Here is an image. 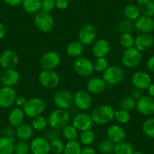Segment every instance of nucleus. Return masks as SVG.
Returning a JSON list of instances; mask_svg holds the SVG:
<instances>
[{"label": "nucleus", "instance_id": "1", "mask_svg": "<svg viewBox=\"0 0 154 154\" xmlns=\"http://www.w3.org/2000/svg\"><path fill=\"white\" fill-rule=\"evenodd\" d=\"M115 110L113 107L107 104L97 106L92 110L91 116L95 125H105L114 119Z\"/></svg>", "mask_w": 154, "mask_h": 154}, {"label": "nucleus", "instance_id": "2", "mask_svg": "<svg viewBox=\"0 0 154 154\" xmlns=\"http://www.w3.org/2000/svg\"><path fill=\"white\" fill-rule=\"evenodd\" d=\"M47 119H48V126L50 128H54L57 131H61L66 125L69 123L71 116L67 109L57 108L50 112Z\"/></svg>", "mask_w": 154, "mask_h": 154}, {"label": "nucleus", "instance_id": "3", "mask_svg": "<svg viewBox=\"0 0 154 154\" xmlns=\"http://www.w3.org/2000/svg\"><path fill=\"white\" fill-rule=\"evenodd\" d=\"M46 108V103L43 99L40 97H32L26 100L24 106L22 107L25 116L33 119V118L42 115Z\"/></svg>", "mask_w": 154, "mask_h": 154}, {"label": "nucleus", "instance_id": "4", "mask_svg": "<svg viewBox=\"0 0 154 154\" xmlns=\"http://www.w3.org/2000/svg\"><path fill=\"white\" fill-rule=\"evenodd\" d=\"M125 71L117 65H109L103 72L102 78L106 85H116L125 79Z\"/></svg>", "mask_w": 154, "mask_h": 154}, {"label": "nucleus", "instance_id": "5", "mask_svg": "<svg viewBox=\"0 0 154 154\" xmlns=\"http://www.w3.org/2000/svg\"><path fill=\"white\" fill-rule=\"evenodd\" d=\"M33 23L36 29L42 32H48L53 29L54 25V20L51 13L38 11L34 14Z\"/></svg>", "mask_w": 154, "mask_h": 154}, {"label": "nucleus", "instance_id": "6", "mask_svg": "<svg viewBox=\"0 0 154 154\" xmlns=\"http://www.w3.org/2000/svg\"><path fill=\"white\" fill-rule=\"evenodd\" d=\"M143 55L141 51L137 50L135 47L125 49L122 54L121 62L125 67L133 69L138 66L142 62Z\"/></svg>", "mask_w": 154, "mask_h": 154}, {"label": "nucleus", "instance_id": "7", "mask_svg": "<svg viewBox=\"0 0 154 154\" xmlns=\"http://www.w3.org/2000/svg\"><path fill=\"white\" fill-rule=\"evenodd\" d=\"M38 79L42 87L48 89L57 88L60 82V75L54 69H42L38 74Z\"/></svg>", "mask_w": 154, "mask_h": 154}, {"label": "nucleus", "instance_id": "8", "mask_svg": "<svg viewBox=\"0 0 154 154\" xmlns=\"http://www.w3.org/2000/svg\"><path fill=\"white\" fill-rule=\"evenodd\" d=\"M73 69L75 73L81 77H89L94 72L93 62L88 57L82 56L74 60Z\"/></svg>", "mask_w": 154, "mask_h": 154}, {"label": "nucleus", "instance_id": "9", "mask_svg": "<svg viewBox=\"0 0 154 154\" xmlns=\"http://www.w3.org/2000/svg\"><path fill=\"white\" fill-rule=\"evenodd\" d=\"M97 35V32L95 26L90 23H86L79 29L78 41L84 46H88L95 42Z\"/></svg>", "mask_w": 154, "mask_h": 154}, {"label": "nucleus", "instance_id": "10", "mask_svg": "<svg viewBox=\"0 0 154 154\" xmlns=\"http://www.w3.org/2000/svg\"><path fill=\"white\" fill-rule=\"evenodd\" d=\"M53 101L57 108L68 110L73 104V94L67 89H59L54 93Z\"/></svg>", "mask_w": 154, "mask_h": 154}, {"label": "nucleus", "instance_id": "11", "mask_svg": "<svg viewBox=\"0 0 154 154\" xmlns=\"http://www.w3.org/2000/svg\"><path fill=\"white\" fill-rule=\"evenodd\" d=\"M91 115L84 112H78L72 119V125L79 131L91 130L94 125Z\"/></svg>", "mask_w": 154, "mask_h": 154}, {"label": "nucleus", "instance_id": "12", "mask_svg": "<svg viewBox=\"0 0 154 154\" xmlns=\"http://www.w3.org/2000/svg\"><path fill=\"white\" fill-rule=\"evenodd\" d=\"M61 57L59 53L56 51H48L41 57L39 65L42 69L51 70L59 66Z\"/></svg>", "mask_w": 154, "mask_h": 154}, {"label": "nucleus", "instance_id": "13", "mask_svg": "<svg viewBox=\"0 0 154 154\" xmlns=\"http://www.w3.org/2000/svg\"><path fill=\"white\" fill-rule=\"evenodd\" d=\"M93 100L91 94L84 90H79L73 94V104L77 109L86 111L92 106Z\"/></svg>", "mask_w": 154, "mask_h": 154}, {"label": "nucleus", "instance_id": "14", "mask_svg": "<svg viewBox=\"0 0 154 154\" xmlns=\"http://www.w3.org/2000/svg\"><path fill=\"white\" fill-rule=\"evenodd\" d=\"M17 96V91L13 87H0V107L6 109L12 106Z\"/></svg>", "mask_w": 154, "mask_h": 154}, {"label": "nucleus", "instance_id": "15", "mask_svg": "<svg viewBox=\"0 0 154 154\" xmlns=\"http://www.w3.org/2000/svg\"><path fill=\"white\" fill-rule=\"evenodd\" d=\"M18 63V54L14 50H5L0 54V66L4 69V70L14 69Z\"/></svg>", "mask_w": 154, "mask_h": 154}, {"label": "nucleus", "instance_id": "16", "mask_svg": "<svg viewBox=\"0 0 154 154\" xmlns=\"http://www.w3.org/2000/svg\"><path fill=\"white\" fill-rule=\"evenodd\" d=\"M136 109L139 113L144 116H149L154 114V97L143 95L137 100Z\"/></svg>", "mask_w": 154, "mask_h": 154}, {"label": "nucleus", "instance_id": "17", "mask_svg": "<svg viewBox=\"0 0 154 154\" xmlns=\"http://www.w3.org/2000/svg\"><path fill=\"white\" fill-rule=\"evenodd\" d=\"M29 148L32 154H49L50 142L45 137H34L29 143Z\"/></svg>", "mask_w": 154, "mask_h": 154}, {"label": "nucleus", "instance_id": "18", "mask_svg": "<svg viewBox=\"0 0 154 154\" xmlns=\"http://www.w3.org/2000/svg\"><path fill=\"white\" fill-rule=\"evenodd\" d=\"M131 83L134 88L144 91L152 83V79L148 72L144 71H137L131 77Z\"/></svg>", "mask_w": 154, "mask_h": 154}, {"label": "nucleus", "instance_id": "19", "mask_svg": "<svg viewBox=\"0 0 154 154\" xmlns=\"http://www.w3.org/2000/svg\"><path fill=\"white\" fill-rule=\"evenodd\" d=\"M110 43L105 38H100L95 40L91 47V53L95 58L106 57V56L110 52Z\"/></svg>", "mask_w": 154, "mask_h": 154}, {"label": "nucleus", "instance_id": "20", "mask_svg": "<svg viewBox=\"0 0 154 154\" xmlns=\"http://www.w3.org/2000/svg\"><path fill=\"white\" fill-rule=\"evenodd\" d=\"M134 29L139 33H151L154 31V19L141 14L134 21Z\"/></svg>", "mask_w": 154, "mask_h": 154}, {"label": "nucleus", "instance_id": "21", "mask_svg": "<svg viewBox=\"0 0 154 154\" xmlns=\"http://www.w3.org/2000/svg\"><path fill=\"white\" fill-rule=\"evenodd\" d=\"M106 137L113 143H117L124 141L126 137V131L123 127L117 124L109 125L106 129Z\"/></svg>", "mask_w": 154, "mask_h": 154}, {"label": "nucleus", "instance_id": "22", "mask_svg": "<svg viewBox=\"0 0 154 154\" xmlns=\"http://www.w3.org/2000/svg\"><path fill=\"white\" fill-rule=\"evenodd\" d=\"M154 44V38L150 33H140L134 39V47L140 51L150 49Z\"/></svg>", "mask_w": 154, "mask_h": 154}, {"label": "nucleus", "instance_id": "23", "mask_svg": "<svg viewBox=\"0 0 154 154\" xmlns=\"http://www.w3.org/2000/svg\"><path fill=\"white\" fill-rule=\"evenodd\" d=\"M106 83L102 77H92L86 83L87 91L92 94H99L103 92L106 88Z\"/></svg>", "mask_w": 154, "mask_h": 154}, {"label": "nucleus", "instance_id": "24", "mask_svg": "<svg viewBox=\"0 0 154 154\" xmlns=\"http://www.w3.org/2000/svg\"><path fill=\"white\" fill-rule=\"evenodd\" d=\"M2 85L8 87H14L17 85L20 81V73L15 69H5L1 75Z\"/></svg>", "mask_w": 154, "mask_h": 154}, {"label": "nucleus", "instance_id": "25", "mask_svg": "<svg viewBox=\"0 0 154 154\" xmlns=\"http://www.w3.org/2000/svg\"><path fill=\"white\" fill-rule=\"evenodd\" d=\"M25 114L23 109L20 107H14L10 111L8 116V123L13 128H17L22 123H23Z\"/></svg>", "mask_w": 154, "mask_h": 154}, {"label": "nucleus", "instance_id": "26", "mask_svg": "<svg viewBox=\"0 0 154 154\" xmlns=\"http://www.w3.org/2000/svg\"><path fill=\"white\" fill-rule=\"evenodd\" d=\"M34 133V129L32 125L28 123H22L15 129V135L19 140H28L31 139Z\"/></svg>", "mask_w": 154, "mask_h": 154}, {"label": "nucleus", "instance_id": "27", "mask_svg": "<svg viewBox=\"0 0 154 154\" xmlns=\"http://www.w3.org/2000/svg\"><path fill=\"white\" fill-rule=\"evenodd\" d=\"M42 0H23L22 8L23 11L29 14H35L41 11Z\"/></svg>", "mask_w": 154, "mask_h": 154}, {"label": "nucleus", "instance_id": "28", "mask_svg": "<svg viewBox=\"0 0 154 154\" xmlns=\"http://www.w3.org/2000/svg\"><path fill=\"white\" fill-rule=\"evenodd\" d=\"M84 51V45L79 41H72L67 44L66 47V52L69 57L77 58L80 57Z\"/></svg>", "mask_w": 154, "mask_h": 154}, {"label": "nucleus", "instance_id": "29", "mask_svg": "<svg viewBox=\"0 0 154 154\" xmlns=\"http://www.w3.org/2000/svg\"><path fill=\"white\" fill-rule=\"evenodd\" d=\"M14 137H0V154H14Z\"/></svg>", "mask_w": 154, "mask_h": 154}, {"label": "nucleus", "instance_id": "30", "mask_svg": "<svg viewBox=\"0 0 154 154\" xmlns=\"http://www.w3.org/2000/svg\"><path fill=\"white\" fill-rule=\"evenodd\" d=\"M137 5L140 9V14L154 17V0H137Z\"/></svg>", "mask_w": 154, "mask_h": 154}, {"label": "nucleus", "instance_id": "31", "mask_svg": "<svg viewBox=\"0 0 154 154\" xmlns=\"http://www.w3.org/2000/svg\"><path fill=\"white\" fill-rule=\"evenodd\" d=\"M123 14L125 18L128 19L132 21H135L140 15V11L137 5L128 4L124 8Z\"/></svg>", "mask_w": 154, "mask_h": 154}, {"label": "nucleus", "instance_id": "32", "mask_svg": "<svg viewBox=\"0 0 154 154\" xmlns=\"http://www.w3.org/2000/svg\"><path fill=\"white\" fill-rule=\"evenodd\" d=\"M82 144L77 140H68L64 146L63 154H81Z\"/></svg>", "mask_w": 154, "mask_h": 154}, {"label": "nucleus", "instance_id": "33", "mask_svg": "<svg viewBox=\"0 0 154 154\" xmlns=\"http://www.w3.org/2000/svg\"><path fill=\"white\" fill-rule=\"evenodd\" d=\"M31 125L35 131H44L48 127V119L43 116L42 115L38 116L32 119Z\"/></svg>", "mask_w": 154, "mask_h": 154}, {"label": "nucleus", "instance_id": "34", "mask_svg": "<svg viewBox=\"0 0 154 154\" xmlns=\"http://www.w3.org/2000/svg\"><path fill=\"white\" fill-rule=\"evenodd\" d=\"M134 152L133 146L127 141H122L116 143L114 147V154H132Z\"/></svg>", "mask_w": 154, "mask_h": 154}, {"label": "nucleus", "instance_id": "35", "mask_svg": "<svg viewBox=\"0 0 154 154\" xmlns=\"http://www.w3.org/2000/svg\"><path fill=\"white\" fill-rule=\"evenodd\" d=\"M137 100L131 95H127L122 97L119 101V108L125 109L127 111H131L136 108Z\"/></svg>", "mask_w": 154, "mask_h": 154}, {"label": "nucleus", "instance_id": "36", "mask_svg": "<svg viewBox=\"0 0 154 154\" xmlns=\"http://www.w3.org/2000/svg\"><path fill=\"white\" fill-rule=\"evenodd\" d=\"M62 135L67 140H75L79 137V131L72 125L68 124L61 130Z\"/></svg>", "mask_w": 154, "mask_h": 154}, {"label": "nucleus", "instance_id": "37", "mask_svg": "<svg viewBox=\"0 0 154 154\" xmlns=\"http://www.w3.org/2000/svg\"><path fill=\"white\" fill-rule=\"evenodd\" d=\"M114 119L120 125H125L131 119V113L129 111L119 108L117 110H115Z\"/></svg>", "mask_w": 154, "mask_h": 154}, {"label": "nucleus", "instance_id": "38", "mask_svg": "<svg viewBox=\"0 0 154 154\" xmlns=\"http://www.w3.org/2000/svg\"><path fill=\"white\" fill-rule=\"evenodd\" d=\"M95 140V134L91 130H86L82 131L79 135V140L82 145L85 146H89L92 144Z\"/></svg>", "mask_w": 154, "mask_h": 154}, {"label": "nucleus", "instance_id": "39", "mask_svg": "<svg viewBox=\"0 0 154 154\" xmlns=\"http://www.w3.org/2000/svg\"><path fill=\"white\" fill-rule=\"evenodd\" d=\"M115 143L111 141L109 139H103L98 143V150L103 154H111L113 152Z\"/></svg>", "mask_w": 154, "mask_h": 154}, {"label": "nucleus", "instance_id": "40", "mask_svg": "<svg viewBox=\"0 0 154 154\" xmlns=\"http://www.w3.org/2000/svg\"><path fill=\"white\" fill-rule=\"evenodd\" d=\"M118 29L121 33H131L134 30V21L123 18L118 25Z\"/></svg>", "mask_w": 154, "mask_h": 154}, {"label": "nucleus", "instance_id": "41", "mask_svg": "<svg viewBox=\"0 0 154 154\" xmlns=\"http://www.w3.org/2000/svg\"><path fill=\"white\" fill-rule=\"evenodd\" d=\"M134 38L131 33H122L119 37V43L125 49L134 47Z\"/></svg>", "mask_w": 154, "mask_h": 154}, {"label": "nucleus", "instance_id": "42", "mask_svg": "<svg viewBox=\"0 0 154 154\" xmlns=\"http://www.w3.org/2000/svg\"><path fill=\"white\" fill-rule=\"evenodd\" d=\"M142 130L147 137L154 139V117L149 118L143 122Z\"/></svg>", "mask_w": 154, "mask_h": 154}, {"label": "nucleus", "instance_id": "43", "mask_svg": "<svg viewBox=\"0 0 154 154\" xmlns=\"http://www.w3.org/2000/svg\"><path fill=\"white\" fill-rule=\"evenodd\" d=\"M65 143L58 137L50 141V149L53 154H62L64 149Z\"/></svg>", "mask_w": 154, "mask_h": 154}, {"label": "nucleus", "instance_id": "44", "mask_svg": "<svg viewBox=\"0 0 154 154\" xmlns=\"http://www.w3.org/2000/svg\"><path fill=\"white\" fill-rule=\"evenodd\" d=\"M30 148L26 140H20L14 143V154H29Z\"/></svg>", "mask_w": 154, "mask_h": 154}, {"label": "nucleus", "instance_id": "45", "mask_svg": "<svg viewBox=\"0 0 154 154\" xmlns=\"http://www.w3.org/2000/svg\"><path fill=\"white\" fill-rule=\"evenodd\" d=\"M93 64H94V71L97 72H103L109 66V62L106 57L95 58L94 61L93 62Z\"/></svg>", "mask_w": 154, "mask_h": 154}, {"label": "nucleus", "instance_id": "46", "mask_svg": "<svg viewBox=\"0 0 154 154\" xmlns=\"http://www.w3.org/2000/svg\"><path fill=\"white\" fill-rule=\"evenodd\" d=\"M55 8L54 0H42L41 10L45 12L51 13Z\"/></svg>", "mask_w": 154, "mask_h": 154}, {"label": "nucleus", "instance_id": "47", "mask_svg": "<svg viewBox=\"0 0 154 154\" xmlns=\"http://www.w3.org/2000/svg\"><path fill=\"white\" fill-rule=\"evenodd\" d=\"M59 131L54 129V128H50L49 129L47 130L45 133V137L48 140V141H51L52 140L59 137Z\"/></svg>", "mask_w": 154, "mask_h": 154}, {"label": "nucleus", "instance_id": "48", "mask_svg": "<svg viewBox=\"0 0 154 154\" xmlns=\"http://www.w3.org/2000/svg\"><path fill=\"white\" fill-rule=\"evenodd\" d=\"M55 8L58 10H64L69 6V0H54Z\"/></svg>", "mask_w": 154, "mask_h": 154}, {"label": "nucleus", "instance_id": "49", "mask_svg": "<svg viewBox=\"0 0 154 154\" xmlns=\"http://www.w3.org/2000/svg\"><path fill=\"white\" fill-rule=\"evenodd\" d=\"M26 99L23 96L21 95H17V97L15 99V102H14V104L17 106V107L22 108L25 105L26 102Z\"/></svg>", "mask_w": 154, "mask_h": 154}, {"label": "nucleus", "instance_id": "50", "mask_svg": "<svg viewBox=\"0 0 154 154\" xmlns=\"http://www.w3.org/2000/svg\"><path fill=\"white\" fill-rule=\"evenodd\" d=\"M6 5L11 7H17L21 5L23 0H3Z\"/></svg>", "mask_w": 154, "mask_h": 154}, {"label": "nucleus", "instance_id": "51", "mask_svg": "<svg viewBox=\"0 0 154 154\" xmlns=\"http://www.w3.org/2000/svg\"><path fill=\"white\" fill-rule=\"evenodd\" d=\"M146 67L148 70L154 73V55L150 56L146 60Z\"/></svg>", "mask_w": 154, "mask_h": 154}, {"label": "nucleus", "instance_id": "52", "mask_svg": "<svg viewBox=\"0 0 154 154\" xmlns=\"http://www.w3.org/2000/svg\"><path fill=\"white\" fill-rule=\"evenodd\" d=\"M131 96H132L136 100H137L138 99H140L142 96H143V91L140 89H137V88H134V89L131 91Z\"/></svg>", "mask_w": 154, "mask_h": 154}, {"label": "nucleus", "instance_id": "53", "mask_svg": "<svg viewBox=\"0 0 154 154\" xmlns=\"http://www.w3.org/2000/svg\"><path fill=\"white\" fill-rule=\"evenodd\" d=\"M11 126V125H10ZM15 134V130L13 129V127H7L4 130V136L8 137H14V135Z\"/></svg>", "mask_w": 154, "mask_h": 154}, {"label": "nucleus", "instance_id": "54", "mask_svg": "<svg viewBox=\"0 0 154 154\" xmlns=\"http://www.w3.org/2000/svg\"><path fill=\"white\" fill-rule=\"evenodd\" d=\"M81 154H96L95 150L91 146H85L82 148Z\"/></svg>", "mask_w": 154, "mask_h": 154}, {"label": "nucleus", "instance_id": "55", "mask_svg": "<svg viewBox=\"0 0 154 154\" xmlns=\"http://www.w3.org/2000/svg\"><path fill=\"white\" fill-rule=\"evenodd\" d=\"M6 32V28H5V25L0 22V39H2V38H3L5 36Z\"/></svg>", "mask_w": 154, "mask_h": 154}, {"label": "nucleus", "instance_id": "56", "mask_svg": "<svg viewBox=\"0 0 154 154\" xmlns=\"http://www.w3.org/2000/svg\"><path fill=\"white\" fill-rule=\"evenodd\" d=\"M148 93V95L150 96V97H154V83H151V85L148 87V88L146 89Z\"/></svg>", "mask_w": 154, "mask_h": 154}, {"label": "nucleus", "instance_id": "57", "mask_svg": "<svg viewBox=\"0 0 154 154\" xmlns=\"http://www.w3.org/2000/svg\"><path fill=\"white\" fill-rule=\"evenodd\" d=\"M132 154H143V152H140V151H135V152L134 151V152H133Z\"/></svg>", "mask_w": 154, "mask_h": 154}, {"label": "nucleus", "instance_id": "58", "mask_svg": "<svg viewBox=\"0 0 154 154\" xmlns=\"http://www.w3.org/2000/svg\"><path fill=\"white\" fill-rule=\"evenodd\" d=\"M1 85H2V80H1V78H0V86H1Z\"/></svg>", "mask_w": 154, "mask_h": 154}, {"label": "nucleus", "instance_id": "59", "mask_svg": "<svg viewBox=\"0 0 154 154\" xmlns=\"http://www.w3.org/2000/svg\"><path fill=\"white\" fill-rule=\"evenodd\" d=\"M69 2H73V1H75V0H69Z\"/></svg>", "mask_w": 154, "mask_h": 154}, {"label": "nucleus", "instance_id": "60", "mask_svg": "<svg viewBox=\"0 0 154 154\" xmlns=\"http://www.w3.org/2000/svg\"><path fill=\"white\" fill-rule=\"evenodd\" d=\"M29 154H32V153H29Z\"/></svg>", "mask_w": 154, "mask_h": 154}]
</instances>
